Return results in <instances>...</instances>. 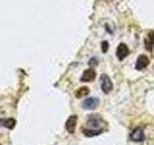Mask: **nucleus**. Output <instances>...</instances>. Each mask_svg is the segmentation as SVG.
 <instances>
[{"instance_id":"obj_1","label":"nucleus","mask_w":154,"mask_h":145,"mask_svg":"<svg viewBox=\"0 0 154 145\" xmlns=\"http://www.w3.org/2000/svg\"><path fill=\"white\" fill-rule=\"evenodd\" d=\"M100 86H101V90L103 91V93L108 94L111 91L113 90V82L111 81L110 77L107 75H101L100 76Z\"/></svg>"},{"instance_id":"obj_2","label":"nucleus","mask_w":154,"mask_h":145,"mask_svg":"<svg viewBox=\"0 0 154 145\" xmlns=\"http://www.w3.org/2000/svg\"><path fill=\"white\" fill-rule=\"evenodd\" d=\"M102 123H103L102 118L97 114H91L88 116V119H87V125L91 129H97L100 127Z\"/></svg>"},{"instance_id":"obj_3","label":"nucleus","mask_w":154,"mask_h":145,"mask_svg":"<svg viewBox=\"0 0 154 145\" xmlns=\"http://www.w3.org/2000/svg\"><path fill=\"white\" fill-rule=\"evenodd\" d=\"M129 138L134 142H142V141H143V140L146 139V135H144L143 128L139 127V128L135 129L133 132L130 134Z\"/></svg>"},{"instance_id":"obj_4","label":"nucleus","mask_w":154,"mask_h":145,"mask_svg":"<svg viewBox=\"0 0 154 145\" xmlns=\"http://www.w3.org/2000/svg\"><path fill=\"white\" fill-rule=\"evenodd\" d=\"M99 104V100L94 97H91V98L86 99L82 103V106L85 109H94L97 108V105Z\"/></svg>"},{"instance_id":"obj_5","label":"nucleus","mask_w":154,"mask_h":145,"mask_svg":"<svg viewBox=\"0 0 154 145\" xmlns=\"http://www.w3.org/2000/svg\"><path fill=\"white\" fill-rule=\"evenodd\" d=\"M129 54V48L125 44H119L117 48V57L119 61H122L124 58H126Z\"/></svg>"},{"instance_id":"obj_6","label":"nucleus","mask_w":154,"mask_h":145,"mask_svg":"<svg viewBox=\"0 0 154 145\" xmlns=\"http://www.w3.org/2000/svg\"><path fill=\"white\" fill-rule=\"evenodd\" d=\"M76 124H77V116L76 115L69 116V119H67L66 122V130L69 134H73L75 132Z\"/></svg>"},{"instance_id":"obj_7","label":"nucleus","mask_w":154,"mask_h":145,"mask_svg":"<svg viewBox=\"0 0 154 145\" xmlns=\"http://www.w3.org/2000/svg\"><path fill=\"white\" fill-rule=\"evenodd\" d=\"M95 76H96L95 71L93 69H88L84 72L83 75H82L80 80L82 82H91L95 79Z\"/></svg>"},{"instance_id":"obj_8","label":"nucleus","mask_w":154,"mask_h":145,"mask_svg":"<svg viewBox=\"0 0 154 145\" xmlns=\"http://www.w3.org/2000/svg\"><path fill=\"white\" fill-rule=\"evenodd\" d=\"M148 64H149V59L147 58V56L143 54V55H140L138 57L137 62H136V66H135V68H136V70L141 71V70L143 69V68H146Z\"/></svg>"},{"instance_id":"obj_9","label":"nucleus","mask_w":154,"mask_h":145,"mask_svg":"<svg viewBox=\"0 0 154 145\" xmlns=\"http://www.w3.org/2000/svg\"><path fill=\"white\" fill-rule=\"evenodd\" d=\"M144 45L148 51H151L154 46V31H149L147 36L144 39Z\"/></svg>"},{"instance_id":"obj_10","label":"nucleus","mask_w":154,"mask_h":145,"mask_svg":"<svg viewBox=\"0 0 154 145\" xmlns=\"http://www.w3.org/2000/svg\"><path fill=\"white\" fill-rule=\"evenodd\" d=\"M16 124H17V121L14 118H7V119L0 118V127H5V128H8V129H14Z\"/></svg>"},{"instance_id":"obj_11","label":"nucleus","mask_w":154,"mask_h":145,"mask_svg":"<svg viewBox=\"0 0 154 145\" xmlns=\"http://www.w3.org/2000/svg\"><path fill=\"white\" fill-rule=\"evenodd\" d=\"M82 132L86 135V137H94V135H98L103 132L102 129H82Z\"/></svg>"},{"instance_id":"obj_12","label":"nucleus","mask_w":154,"mask_h":145,"mask_svg":"<svg viewBox=\"0 0 154 145\" xmlns=\"http://www.w3.org/2000/svg\"><path fill=\"white\" fill-rule=\"evenodd\" d=\"M90 93V89L88 88L87 86H83V87H80L78 90H76L75 92V97L76 98H82V97H85Z\"/></svg>"},{"instance_id":"obj_13","label":"nucleus","mask_w":154,"mask_h":145,"mask_svg":"<svg viewBox=\"0 0 154 145\" xmlns=\"http://www.w3.org/2000/svg\"><path fill=\"white\" fill-rule=\"evenodd\" d=\"M101 47H102V51L103 52H106L108 50V47H109V44H108V42H106V41H104V42H102L101 43Z\"/></svg>"},{"instance_id":"obj_14","label":"nucleus","mask_w":154,"mask_h":145,"mask_svg":"<svg viewBox=\"0 0 154 145\" xmlns=\"http://www.w3.org/2000/svg\"><path fill=\"white\" fill-rule=\"evenodd\" d=\"M97 64H98V62H97V59H96V58H91L89 62L90 66H96Z\"/></svg>"},{"instance_id":"obj_15","label":"nucleus","mask_w":154,"mask_h":145,"mask_svg":"<svg viewBox=\"0 0 154 145\" xmlns=\"http://www.w3.org/2000/svg\"><path fill=\"white\" fill-rule=\"evenodd\" d=\"M0 145H1V144H0Z\"/></svg>"}]
</instances>
